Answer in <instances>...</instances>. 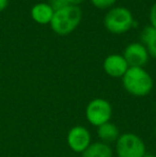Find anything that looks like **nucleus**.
Here are the masks:
<instances>
[{"instance_id": "ddd939ff", "label": "nucleus", "mask_w": 156, "mask_h": 157, "mask_svg": "<svg viewBox=\"0 0 156 157\" xmlns=\"http://www.w3.org/2000/svg\"><path fill=\"white\" fill-rule=\"evenodd\" d=\"M144 46H146V50H148L149 56L156 59V33L144 44Z\"/></svg>"}, {"instance_id": "2eb2a0df", "label": "nucleus", "mask_w": 156, "mask_h": 157, "mask_svg": "<svg viewBox=\"0 0 156 157\" xmlns=\"http://www.w3.org/2000/svg\"><path fill=\"white\" fill-rule=\"evenodd\" d=\"M149 19H150L151 26L156 29V2L151 6L150 12H149Z\"/></svg>"}, {"instance_id": "423d86ee", "label": "nucleus", "mask_w": 156, "mask_h": 157, "mask_svg": "<svg viewBox=\"0 0 156 157\" xmlns=\"http://www.w3.org/2000/svg\"><path fill=\"white\" fill-rule=\"evenodd\" d=\"M67 142L73 152L82 154L92 143L91 132L82 125L73 126L67 135Z\"/></svg>"}, {"instance_id": "0eeeda50", "label": "nucleus", "mask_w": 156, "mask_h": 157, "mask_svg": "<svg viewBox=\"0 0 156 157\" xmlns=\"http://www.w3.org/2000/svg\"><path fill=\"white\" fill-rule=\"evenodd\" d=\"M123 57L129 67H143L150 58L146 46L140 42L128 44L123 52Z\"/></svg>"}, {"instance_id": "6e6552de", "label": "nucleus", "mask_w": 156, "mask_h": 157, "mask_svg": "<svg viewBox=\"0 0 156 157\" xmlns=\"http://www.w3.org/2000/svg\"><path fill=\"white\" fill-rule=\"evenodd\" d=\"M103 68L109 77L122 78L129 68V65L124 59L123 55L111 54L105 58L103 62Z\"/></svg>"}, {"instance_id": "9d476101", "label": "nucleus", "mask_w": 156, "mask_h": 157, "mask_svg": "<svg viewBox=\"0 0 156 157\" xmlns=\"http://www.w3.org/2000/svg\"><path fill=\"white\" fill-rule=\"evenodd\" d=\"M96 128H97V137L100 141L107 143V144L116 143V141L118 140V138L121 135L119 127L111 121Z\"/></svg>"}, {"instance_id": "9b49d317", "label": "nucleus", "mask_w": 156, "mask_h": 157, "mask_svg": "<svg viewBox=\"0 0 156 157\" xmlns=\"http://www.w3.org/2000/svg\"><path fill=\"white\" fill-rule=\"evenodd\" d=\"M81 157H113V150L110 144L98 140L92 142L81 154Z\"/></svg>"}, {"instance_id": "f257e3e1", "label": "nucleus", "mask_w": 156, "mask_h": 157, "mask_svg": "<svg viewBox=\"0 0 156 157\" xmlns=\"http://www.w3.org/2000/svg\"><path fill=\"white\" fill-rule=\"evenodd\" d=\"M121 79L125 91L136 97L146 96L154 87L152 76L144 67H129Z\"/></svg>"}, {"instance_id": "4468645a", "label": "nucleus", "mask_w": 156, "mask_h": 157, "mask_svg": "<svg viewBox=\"0 0 156 157\" xmlns=\"http://www.w3.org/2000/svg\"><path fill=\"white\" fill-rule=\"evenodd\" d=\"M48 3H49V6H51V9L55 12L58 10H61V9H63L64 6H69L64 0H49Z\"/></svg>"}, {"instance_id": "dca6fc26", "label": "nucleus", "mask_w": 156, "mask_h": 157, "mask_svg": "<svg viewBox=\"0 0 156 157\" xmlns=\"http://www.w3.org/2000/svg\"><path fill=\"white\" fill-rule=\"evenodd\" d=\"M67 4H71V6H79L80 3H82L85 0H64Z\"/></svg>"}, {"instance_id": "f3484780", "label": "nucleus", "mask_w": 156, "mask_h": 157, "mask_svg": "<svg viewBox=\"0 0 156 157\" xmlns=\"http://www.w3.org/2000/svg\"><path fill=\"white\" fill-rule=\"evenodd\" d=\"M9 6V0H0V12L6 10Z\"/></svg>"}, {"instance_id": "a211bd4d", "label": "nucleus", "mask_w": 156, "mask_h": 157, "mask_svg": "<svg viewBox=\"0 0 156 157\" xmlns=\"http://www.w3.org/2000/svg\"><path fill=\"white\" fill-rule=\"evenodd\" d=\"M144 157H156L155 154H148L146 153V155H144Z\"/></svg>"}, {"instance_id": "7ed1b4c3", "label": "nucleus", "mask_w": 156, "mask_h": 157, "mask_svg": "<svg viewBox=\"0 0 156 157\" xmlns=\"http://www.w3.org/2000/svg\"><path fill=\"white\" fill-rule=\"evenodd\" d=\"M104 26L112 34H124L136 26L133 13L125 6H112L104 17Z\"/></svg>"}, {"instance_id": "f03ea898", "label": "nucleus", "mask_w": 156, "mask_h": 157, "mask_svg": "<svg viewBox=\"0 0 156 157\" xmlns=\"http://www.w3.org/2000/svg\"><path fill=\"white\" fill-rule=\"evenodd\" d=\"M82 19V11L79 6H64L54 13L50 28L58 35H69L79 26Z\"/></svg>"}, {"instance_id": "f8f14e48", "label": "nucleus", "mask_w": 156, "mask_h": 157, "mask_svg": "<svg viewBox=\"0 0 156 157\" xmlns=\"http://www.w3.org/2000/svg\"><path fill=\"white\" fill-rule=\"evenodd\" d=\"M91 3L100 10H109L116 4L117 0H90Z\"/></svg>"}, {"instance_id": "6ab92c4d", "label": "nucleus", "mask_w": 156, "mask_h": 157, "mask_svg": "<svg viewBox=\"0 0 156 157\" xmlns=\"http://www.w3.org/2000/svg\"><path fill=\"white\" fill-rule=\"evenodd\" d=\"M155 137H156V125H155Z\"/></svg>"}, {"instance_id": "39448f33", "label": "nucleus", "mask_w": 156, "mask_h": 157, "mask_svg": "<svg viewBox=\"0 0 156 157\" xmlns=\"http://www.w3.org/2000/svg\"><path fill=\"white\" fill-rule=\"evenodd\" d=\"M112 113V105L110 104V101L103 97H96L90 101L85 110L87 121L95 127L110 122Z\"/></svg>"}, {"instance_id": "1a4fd4ad", "label": "nucleus", "mask_w": 156, "mask_h": 157, "mask_svg": "<svg viewBox=\"0 0 156 157\" xmlns=\"http://www.w3.org/2000/svg\"><path fill=\"white\" fill-rule=\"evenodd\" d=\"M55 11L51 9L48 2H39L36 3L31 9V17L36 23L40 25H49L54 16Z\"/></svg>"}, {"instance_id": "20e7f679", "label": "nucleus", "mask_w": 156, "mask_h": 157, "mask_svg": "<svg viewBox=\"0 0 156 157\" xmlns=\"http://www.w3.org/2000/svg\"><path fill=\"white\" fill-rule=\"evenodd\" d=\"M115 151L118 157H144L146 147L140 136L134 132H123L116 141Z\"/></svg>"}]
</instances>
